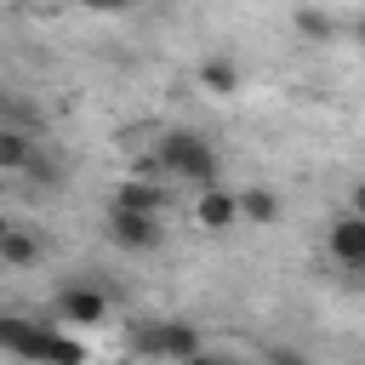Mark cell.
Here are the masks:
<instances>
[{
    "instance_id": "obj_1",
    "label": "cell",
    "mask_w": 365,
    "mask_h": 365,
    "mask_svg": "<svg viewBox=\"0 0 365 365\" xmlns=\"http://www.w3.org/2000/svg\"><path fill=\"white\" fill-rule=\"evenodd\" d=\"M0 354L29 359V365H86L80 342H68L46 319H23V314H0Z\"/></svg>"
},
{
    "instance_id": "obj_2",
    "label": "cell",
    "mask_w": 365,
    "mask_h": 365,
    "mask_svg": "<svg viewBox=\"0 0 365 365\" xmlns=\"http://www.w3.org/2000/svg\"><path fill=\"white\" fill-rule=\"evenodd\" d=\"M154 160H160V177H171V182H188V188H217L222 182V160L200 131H165Z\"/></svg>"
},
{
    "instance_id": "obj_3",
    "label": "cell",
    "mask_w": 365,
    "mask_h": 365,
    "mask_svg": "<svg viewBox=\"0 0 365 365\" xmlns=\"http://www.w3.org/2000/svg\"><path fill=\"white\" fill-rule=\"evenodd\" d=\"M131 348L143 354V359H188V354H200V331L188 325V319H143V325H131Z\"/></svg>"
},
{
    "instance_id": "obj_4",
    "label": "cell",
    "mask_w": 365,
    "mask_h": 365,
    "mask_svg": "<svg viewBox=\"0 0 365 365\" xmlns=\"http://www.w3.org/2000/svg\"><path fill=\"white\" fill-rule=\"evenodd\" d=\"M108 240L120 245V251H131V257H148V251H160L165 245V228H160V217H148V211H125V205H108Z\"/></svg>"
},
{
    "instance_id": "obj_5",
    "label": "cell",
    "mask_w": 365,
    "mask_h": 365,
    "mask_svg": "<svg viewBox=\"0 0 365 365\" xmlns=\"http://www.w3.org/2000/svg\"><path fill=\"white\" fill-rule=\"evenodd\" d=\"M51 314H57L63 325H103V319H108V297H103L97 285H63L57 302H51Z\"/></svg>"
},
{
    "instance_id": "obj_6",
    "label": "cell",
    "mask_w": 365,
    "mask_h": 365,
    "mask_svg": "<svg viewBox=\"0 0 365 365\" xmlns=\"http://www.w3.org/2000/svg\"><path fill=\"white\" fill-rule=\"evenodd\" d=\"M194 222H200V228H211V234H228V228L240 222V194H234L228 182L200 188V200H194Z\"/></svg>"
},
{
    "instance_id": "obj_7",
    "label": "cell",
    "mask_w": 365,
    "mask_h": 365,
    "mask_svg": "<svg viewBox=\"0 0 365 365\" xmlns=\"http://www.w3.org/2000/svg\"><path fill=\"white\" fill-rule=\"evenodd\" d=\"M325 245H331V257L342 262V268H354V262H365V217H336L331 222V234H325Z\"/></svg>"
},
{
    "instance_id": "obj_8",
    "label": "cell",
    "mask_w": 365,
    "mask_h": 365,
    "mask_svg": "<svg viewBox=\"0 0 365 365\" xmlns=\"http://www.w3.org/2000/svg\"><path fill=\"white\" fill-rule=\"evenodd\" d=\"M200 86H205L211 97H234V91H240V63H234L228 51H211V57L200 63Z\"/></svg>"
},
{
    "instance_id": "obj_9",
    "label": "cell",
    "mask_w": 365,
    "mask_h": 365,
    "mask_svg": "<svg viewBox=\"0 0 365 365\" xmlns=\"http://www.w3.org/2000/svg\"><path fill=\"white\" fill-rule=\"evenodd\" d=\"M165 182H143V177H131L120 194H114V205H125V211H148V217H165Z\"/></svg>"
},
{
    "instance_id": "obj_10",
    "label": "cell",
    "mask_w": 365,
    "mask_h": 365,
    "mask_svg": "<svg viewBox=\"0 0 365 365\" xmlns=\"http://www.w3.org/2000/svg\"><path fill=\"white\" fill-rule=\"evenodd\" d=\"M279 194L274 188H240V222H257V228H274L279 222Z\"/></svg>"
},
{
    "instance_id": "obj_11",
    "label": "cell",
    "mask_w": 365,
    "mask_h": 365,
    "mask_svg": "<svg viewBox=\"0 0 365 365\" xmlns=\"http://www.w3.org/2000/svg\"><path fill=\"white\" fill-rule=\"evenodd\" d=\"M46 257V245H40V234H29V228H6V240H0V262H11V268H29V262H40Z\"/></svg>"
},
{
    "instance_id": "obj_12",
    "label": "cell",
    "mask_w": 365,
    "mask_h": 365,
    "mask_svg": "<svg viewBox=\"0 0 365 365\" xmlns=\"http://www.w3.org/2000/svg\"><path fill=\"white\" fill-rule=\"evenodd\" d=\"M291 29H297L308 46H325V40H336V23H331V11H319V6H297V11H291Z\"/></svg>"
},
{
    "instance_id": "obj_13",
    "label": "cell",
    "mask_w": 365,
    "mask_h": 365,
    "mask_svg": "<svg viewBox=\"0 0 365 365\" xmlns=\"http://www.w3.org/2000/svg\"><path fill=\"white\" fill-rule=\"evenodd\" d=\"M34 160V137L23 125H0V171H23Z\"/></svg>"
},
{
    "instance_id": "obj_14",
    "label": "cell",
    "mask_w": 365,
    "mask_h": 365,
    "mask_svg": "<svg viewBox=\"0 0 365 365\" xmlns=\"http://www.w3.org/2000/svg\"><path fill=\"white\" fill-rule=\"evenodd\" d=\"M262 365H308V354H297V348H268Z\"/></svg>"
},
{
    "instance_id": "obj_15",
    "label": "cell",
    "mask_w": 365,
    "mask_h": 365,
    "mask_svg": "<svg viewBox=\"0 0 365 365\" xmlns=\"http://www.w3.org/2000/svg\"><path fill=\"white\" fill-rule=\"evenodd\" d=\"M348 211H354V217H365V182H354V194H348Z\"/></svg>"
},
{
    "instance_id": "obj_16",
    "label": "cell",
    "mask_w": 365,
    "mask_h": 365,
    "mask_svg": "<svg viewBox=\"0 0 365 365\" xmlns=\"http://www.w3.org/2000/svg\"><path fill=\"white\" fill-rule=\"evenodd\" d=\"M182 365H228V359H222V354H205V348H200V354H188Z\"/></svg>"
},
{
    "instance_id": "obj_17",
    "label": "cell",
    "mask_w": 365,
    "mask_h": 365,
    "mask_svg": "<svg viewBox=\"0 0 365 365\" xmlns=\"http://www.w3.org/2000/svg\"><path fill=\"white\" fill-rule=\"evenodd\" d=\"M91 11H125V6H137V0H86Z\"/></svg>"
},
{
    "instance_id": "obj_18",
    "label": "cell",
    "mask_w": 365,
    "mask_h": 365,
    "mask_svg": "<svg viewBox=\"0 0 365 365\" xmlns=\"http://www.w3.org/2000/svg\"><path fill=\"white\" fill-rule=\"evenodd\" d=\"M354 40H359V46H365V17H359V23H354Z\"/></svg>"
},
{
    "instance_id": "obj_19",
    "label": "cell",
    "mask_w": 365,
    "mask_h": 365,
    "mask_svg": "<svg viewBox=\"0 0 365 365\" xmlns=\"http://www.w3.org/2000/svg\"><path fill=\"white\" fill-rule=\"evenodd\" d=\"M354 279H359V285H365V262H354Z\"/></svg>"
},
{
    "instance_id": "obj_20",
    "label": "cell",
    "mask_w": 365,
    "mask_h": 365,
    "mask_svg": "<svg viewBox=\"0 0 365 365\" xmlns=\"http://www.w3.org/2000/svg\"><path fill=\"white\" fill-rule=\"evenodd\" d=\"M6 228H11V222H6V217H0V240H6Z\"/></svg>"
}]
</instances>
